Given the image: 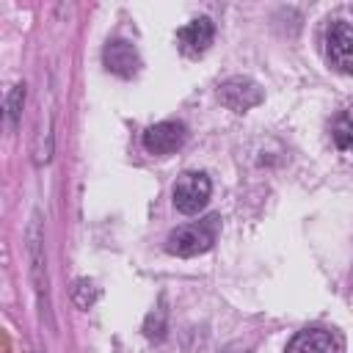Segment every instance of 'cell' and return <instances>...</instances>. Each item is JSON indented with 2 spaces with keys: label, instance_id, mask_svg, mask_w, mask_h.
Listing matches in <instances>:
<instances>
[{
  "label": "cell",
  "instance_id": "cell-1",
  "mask_svg": "<svg viewBox=\"0 0 353 353\" xmlns=\"http://www.w3.org/2000/svg\"><path fill=\"white\" fill-rule=\"evenodd\" d=\"M215 237H218V215H210L199 223L174 229L165 240V251L174 256H199L212 248Z\"/></svg>",
  "mask_w": 353,
  "mask_h": 353
},
{
  "label": "cell",
  "instance_id": "cell-2",
  "mask_svg": "<svg viewBox=\"0 0 353 353\" xmlns=\"http://www.w3.org/2000/svg\"><path fill=\"white\" fill-rule=\"evenodd\" d=\"M210 193H212V182L207 174L201 171H185L176 182H174V207L182 212V215H196L207 207L210 201Z\"/></svg>",
  "mask_w": 353,
  "mask_h": 353
},
{
  "label": "cell",
  "instance_id": "cell-3",
  "mask_svg": "<svg viewBox=\"0 0 353 353\" xmlns=\"http://www.w3.org/2000/svg\"><path fill=\"white\" fill-rule=\"evenodd\" d=\"M325 41V58L331 66H336L345 74H353V22L350 19H334L325 25L323 33Z\"/></svg>",
  "mask_w": 353,
  "mask_h": 353
},
{
  "label": "cell",
  "instance_id": "cell-4",
  "mask_svg": "<svg viewBox=\"0 0 353 353\" xmlns=\"http://www.w3.org/2000/svg\"><path fill=\"white\" fill-rule=\"evenodd\" d=\"M218 99L234 110V113H245L251 108H256L262 102V88L251 80V77H229L221 83L218 88Z\"/></svg>",
  "mask_w": 353,
  "mask_h": 353
},
{
  "label": "cell",
  "instance_id": "cell-5",
  "mask_svg": "<svg viewBox=\"0 0 353 353\" xmlns=\"http://www.w3.org/2000/svg\"><path fill=\"white\" fill-rule=\"evenodd\" d=\"M185 141H188V130L182 121H157L143 132V149L149 154H171L182 149Z\"/></svg>",
  "mask_w": 353,
  "mask_h": 353
},
{
  "label": "cell",
  "instance_id": "cell-6",
  "mask_svg": "<svg viewBox=\"0 0 353 353\" xmlns=\"http://www.w3.org/2000/svg\"><path fill=\"white\" fill-rule=\"evenodd\" d=\"M212 39H215V25L207 17H196V19H190L188 25H182L176 30V44H179L182 55H188V58L204 55L210 50Z\"/></svg>",
  "mask_w": 353,
  "mask_h": 353
},
{
  "label": "cell",
  "instance_id": "cell-7",
  "mask_svg": "<svg viewBox=\"0 0 353 353\" xmlns=\"http://www.w3.org/2000/svg\"><path fill=\"white\" fill-rule=\"evenodd\" d=\"M287 353H345L342 336L328 328H306L292 336Z\"/></svg>",
  "mask_w": 353,
  "mask_h": 353
},
{
  "label": "cell",
  "instance_id": "cell-8",
  "mask_svg": "<svg viewBox=\"0 0 353 353\" xmlns=\"http://www.w3.org/2000/svg\"><path fill=\"white\" fill-rule=\"evenodd\" d=\"M102 61H105V69L119 74V77H135L138 69H141V55H138L135 44L124 41V39H116V41L105 44Z\"/></svg>",
  "mask_w": 353,
  "mask_h": 353
},
{
  "label": "cell",
  "instance_id": "cell-9",
  "mask_svg": "<svg viewBox=\"0 0 353 353\" xmlns=\"http://www.w3.org/2000/svg\"><path fill=\"white\" fill-rule=\"evenodd\" d=\"M331 135H334V143L342 152H350L353 154V102L336 113V119L331 124Z\"/></svg>",
  "mask_w": 353,
  "mask_h": 353
},
{
  "label": "cell",
  "instance_id": "cell-10",
  "mask_svg": "<svg viewBox=\"0 0 353 353\" xmlns=\"http://www.w3.org/2000/svg\"><path fill=\"white\" fill-rule=\"evenodd\" d=\"M22 102H25V85L19 83V85H14V88H11V94L6 97V119H8V124H11V127L19 121Z\"/></svg>",
  "mask_w": 353,
  "mask_h": 353
}]
</instances>
